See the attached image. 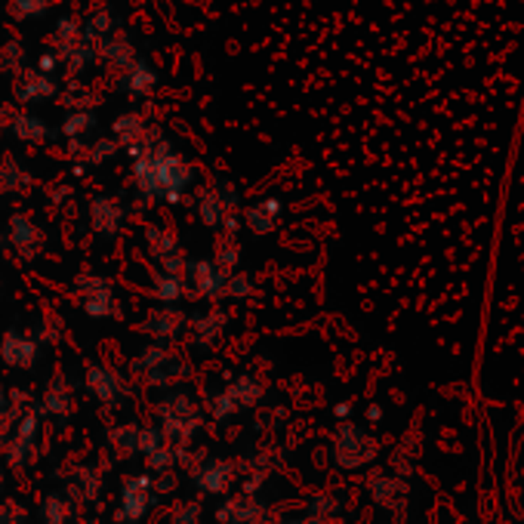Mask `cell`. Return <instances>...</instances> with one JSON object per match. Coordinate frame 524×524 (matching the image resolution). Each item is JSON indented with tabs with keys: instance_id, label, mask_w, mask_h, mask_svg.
I'll return each mask as SVG.
<instances>
[{
	"instance_id": "obj_7",
	"label": "cell",
	"mask_w": 524,
	"mask_h": 524,
	"mask_svg": "<svg viewBox=\"0 0 524 524\" xmlns=\"http://www.w3.org/2000/svg\"><path fill=\"white\" fill-rule=\"evenodd\" d=\"M87 124H90V118H87V115H77V118H68V124H66V130L68 133H80V130H87Z\"/></svg>"
},
{
	"instance_id": "obj_5",
	"label": "cell",
	"mask_w": 524,
	"mask_h": 524,
	"mask_svg": "<svg viewBox=\"0 0 524 524\" xmlns=\"http://www.w3.org/2000/svg\"><path fill=\"white\" fill-rule=\"evenodd\" d=\"M127 84H130L133 93H149L151 87H155V75H151L149 68H142V62H139V66L130 71V80H127Z\"/></svg>"
},
{
	"instance_id": "obj_6",
	"label": "cell",
	"mask_w": 524,
	"mask_h": 524,
	"mask_svg": "<svg viewBox=\"0 0 524 524\" xmlns=\"http://www.w3.org/2000/svg\"><path fill=\"white\" fill-rule=\"evenodd\" d=\"M15 130H19V136H31V139H40V136H44V127H40L35 118H22L19 124H15Z\"/></svg>"
},
{
	"instance_id": "obj_2",
	"label": "cell",
	"mask_w": 524,
	"mask_h": 524,
	"mask_svg": "<svg viewBox=\"0 0 524 524\" xmlns=\"http://www.w3.org/2000/svg\"><path fill=\"white\" fill-rule=\"evenodd\" d=\"M145 506H149V494H145V478H136V481H130V488H124V512H120V519L136 521L142 515Z\"/></svg>"
},
{
	"instance_id": "obj_4",
	"label": "cell",
	"mask_w": 524,
	"mask_h": 524,
	"mask_svg": "<svg viewBox=\"0 0 524 524\" xmlns=\"http://www.w3.org/2000/svg\"><path fill=\"white\" fill-rule=\"evenodd\" d=\"M278 210H281L278 200H265L262 207H256L253 213H250V222H253V229L256 231H269L272 229V220L278 216Z\"/></svg>"
},
{
	"instance_id": "obj_1",
	"label": "cell",
	"mask_w": 524,
	"mask_h": 524,
	"mask_svg": "<svg viewBox=\"0 0 524 524\" xmlns=\"http://www.w3.org/2000/svg\"><path fill=\"white\" fill-rule=\"evenodd\" d=\"M472 389L494 407L524 410V111L490 247Z\"/></svg>"
},
{
	"instance_id": "obj_11",
	"label": "cell",
	"mask_w": 524,
	"mask_h": 524,
	"mask_svg": "<svg viewBox=\"0 0 524 524\" xmlns=\"http://www.w3.org/2000/svg\"><path fill=\"white\" fill-rule=\"evenodd\" d=\"M380 416H383L380 407H370V410H367V419H380Z\"/></svg>"
},
{
	"instance_id": "obj_3",
	"label": "cell",
	"mask_w": 524,
	"mask_h": 524,
	"mask_svg": "<svg viewBox=\"0 0 524 524\" xmlns=\"http://www.w3.org/2000/svg\"><path fill=\"white\" fill-rule=\"evenodd\" d=\"M4 361H10L15 367H26L35 361V343L22 340L19 334H10L4 340Z\"/></svg>"
},
{
	"instance_id": "obj_10",
	"label": "cell",
	"mask_w": 524,
	"mask_h": 524,
	"mask_svg": "<svg viewBox=\"0 0 524 524\" xmlns=\"http://www.w3.org/2000/svg\"><path fill=\"white\" fill-rule=\"evenodd\" d=\"M40 68H44V71L56 68V59H50V56H44V62H40Z\"/></svg>"
},
{
	"instance_id": "obj_8",
	"label": "cell",
	"mask_w": 524,
	"mask_h": 524,
	"mask_svg": "<svg viewBox=\"0 0 524 524\" xmlns=\"http://www.w3.org/2000/svg\"><path fill=\"white\" fill-rule=\"evenodd\" d=\"M13 6L19 10V6H26L28 13H40L44 10V0H13Z\"/></svg>"
},
{
	"instance_id": "obj_9",
	"label": "cell",
	"mask_w": 524,
	"mask_h": 524,
	"mask_svg": "<svg viewBox=\"0 0 524 524\" xmlns=\"http://www.w3.org/2000/svg\"><path fill=\"white\" fill-rule=\"evenodd\" d=\"M334 414L340 416V419H345V416H352V405H336L334 407Z\"/></svg>"
}]
</instances>
